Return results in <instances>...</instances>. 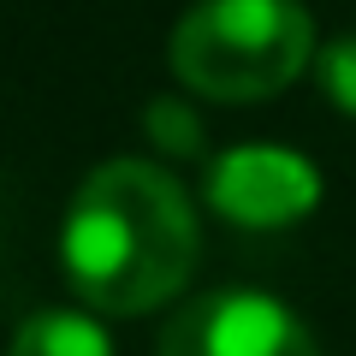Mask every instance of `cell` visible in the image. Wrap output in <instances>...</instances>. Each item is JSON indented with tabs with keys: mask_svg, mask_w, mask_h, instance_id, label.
<instances>
[{
	"mask_svg": "<svg viewBox=\"0 0 356 356\" xmlns=\"http://www.w3.org/2000/svg\"><path fill=\"white\" fill-rule=\"evenodd\" d=\"M196 243V208L172 172L154 161H102L65 208L60 261L89 309L149 315L184 291Z\"/></svg>",
	"mask_w": 356,
	"mask_h": 356,
	"instance_id": "1",
	"label": "cell"
},
{
	"mask_svg": "<svg viewBox=\"0 0 356 356\" xmlns=\"http://www.w3.org/2000/svg\"><path fill=\"white\" fill-rule=\"evenodd\" d=\"M166 54L208 102H267L315 60V24L297 0H196Z\"/></svg>",
	"mask_w": 356,
	"mask_h": 356,
	"instance_id": "2",
	"label": "cell"
},
{
	"mask_svg": "<svg viewBox=\"0 0 356 356\" xmlns=\"http://www.w3.org/2000/svg\"><path fill=\"white\" fill-rule=\"evenodd\" d=\"M161 356H321V344L280 297L208 291L166 321Z\"/></svg>",
	"mask_w": 356,
	"mask_h": 356,
	"instance_id": "3",
	"label": "cell"
},
{
	"mask_svg": "<svg viewBox=\"0 0 356 356\" xmlns=\"http://www.w3.org/2000/svg\"><path fill=\"white\" fill-rule=\"evenodd\" d=\"M208 202H214V214L238 220V226L273 232V226L303 220L321 202V172L291 149L243 143V149H226L208 166Z\"/></svg>",
	"mask_w": 356,
	"mask_h": 356,
	"instance_id": "4",
	"label": "cell"
},
{
	"mask_svg": "<svg viewBox=\"0 0 356 356\" xmlns=\"http://www.w3.org/2000/svg\"><path fill=\"white\" fill-rule=\"evenodd\" d=\"M6 356H113V344H107L102 321L77 315V309H36L13 332Z\"/></svg>",
	"mask_w": 356,
	"mask_h": 356,
	"instance_id": "5",
	"label": "cell"
},
{
	"mask_svg": "<svg viewBox=\"0 0 356 356\" xmlns=\"http://www.w3.org/2000/svg\"><path fill=\"white\" fill-rule=\"evenodd\" d=\"M149 137L161 143L166 154H196L202 149V131H196V113L178 102H149Z\"/></svg>",
	"mask_w": 356,
	"mask_h": 356,
	"instance_id": "6",
	"label": "cell"
},
{
	"mask_svg": "<svg viewBox=\"0 0 356 356\" xmlns=\"http://www.w3.org/2000/svg\"><path fill=\"white\" fill-rule=\"evenodd\" d=\"M321 89L356 119V36L327 42V54H321Z\"/></svg>",
	"mask_w": 356,
	"mask_h": 356,
	"instance_id": "7",
	"label": "cell"
}]
</instances>
